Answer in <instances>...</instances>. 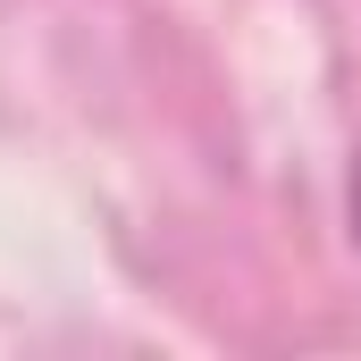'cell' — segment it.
I'll return each instance as SVG.
<instances>
[{"instance_id":"cell-1","label":"cell","mask_w":361,"mask_h":361,"mask_svg":"<svg viewBox=\"0 0 361 361\" xmlns=\"http://www.w3.org/2000/svg\"><path fill=\"white\" fill-rule=\"evenodd\" d=\"M345 227H353V252H361V152H353V169H345Z\"/></svg>"}]
</instances>
